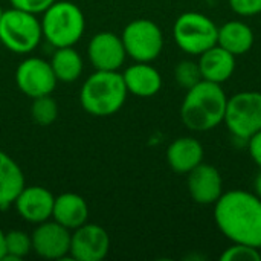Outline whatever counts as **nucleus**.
<instances>
[{"instance_id": "obj_13", "label": "nucleus", "mask_w": 261, "mask_h": 261, "mask_svg": "<svg viewBox=\"0 0 261 261\" xmlns=\"http://www.w3.org/2000/svg\"><path fill=\"white\" fill-rule=\"evenodd\" d=\"M54 200L55 196L47 188L40 185H24L14 200V208L24 222L38 225L52 219Z\"/></svg>"}, {"instance_id": "obj_10", "label": "nucleus", "mask_w": 261, "mask_h": 261, "mask_svg": "<svg viewBox=\"0 0 261 261\" xmlns=\"http://www.w3.org/2000/svg\"><path fill=\"white\" fill-rule=\"evenodd\" d=\"M110 251L107 231L95 223H84L72 231L69 255L76 261H101Z\"/></svg>"}, {"instance_id": "obj_31", "label": "nucleus", "mask_w": 261, "mask_h": 261, "mask_svg": "<svg viewBox=\"0 0 261 261\" xmlns=\"http://www.w3.org/2000/svg\"><path fill=\"white\" fill-rule=\"evenodd\" d=\"M2 15H3V9H2V6H0V18H2Z\"/></svg>"}, {"instance_id": "obj_20", "label": "nucleus", "mask_w": 261, "mask_h": 261, "mask_svg": "<svg viewBox=\"0 0 261 261\" xmlns=\"http://www.w3.org/2000/svg\"><path fill=\"white\" fill-rule=\"evenodd\" d=\"M217 44L239 57L251 50L254 46V32L245 21L231 20L219 28Z\"/></svg>"}, {"instance_id": "obj_2", "label": "nucleus", "mask_w": 261, "mask_h": 261, "mask_svg": "<svg viewBox=\"0 0 261 261\" xmlns=\"http://www.w3.org/2000/svg\"><path fill=\"white\" fill-rule=\"evenodd\" d=\"M226 104L222 84L202 80L187 90L180 107L182 122L193 132H210L223 122Z\"/></svg>"}, {"instance_id": "obj_1", "label": "nucleus", "mask_w": 261, "mask_h": 261, "mask_svg": "<svg viewBox=\"0 0 261 261\" xmlns=\"http://www.w3.org/2000/svg\"><path fill=\"white\" fill-rule=\"evenodd\" d=\"M214 220L232 243L261 248V199L257 194L232 190L214 203Z\"/></svg>"}, {"instance_id": "obj_8", "label": "nucleus", "mask_w": 261, "mask_h": 261, "mask_svg": "<svg viewBox=\"0 0 261 261\" xmlns=\"http://www.w3.org/2000/svg\"><path fill=\"white\" fill-rule=\"evenodd\" d=\"M121 40L127 57L139 63L154 61L164 49V34L161 28L148 18L130 21L124 28Z\"/></svg>"}, {"instance_id": "obj_3", "label": "nucleus", "mask_w": 261, "mask_h": 261, "mask_svg": "<svg viewBox=\"0 0 261 261\" xmlns=\"http://www.w3.org/2000/svg\"><path fill=\"white\" fill-rule=\"evenodd\" d=\"M127 87L118 70H95L80 90V104L92 116L106 118L119 112L127 99Z\"/></svg>"}, {"instance_id": "obj_14", "label": "nucleus", "mask_w": 261, "mask_h": 261, "mask_svg": "<svg viewBox=\"0 0 261 261\" xmlns=\"http://www.w3.org/2000/svg\"><path fill=\"white\" fill-rule=\"evenodd\" d=\"M188 191L196 203H216L223 194V182L219 170L203 162L199 164L188 173Z\"/></svg>"}, {"instance_id": "obj_27", "label": "nucleus", "mask_w": 261, "mask_h": 261, "mask_svg": "<svg viewBox=\"0 0 261 261\" xmlns=\"http://www.w3.org/2000/svg\"><path fill=\"white\" fill-rule=\"evenodd\" d=\"M229 6L239 15L251 17L261 12V0H229Z\"/></svg>"}, {"instance_id": "obj_28", "label": "nucleus", "mask_w": 261, "mask_h": 261, "mask_svg": "<svg viewBox=\"0 0 261 261\" xmlns=\"http://www.w3.org/2000/svg\"><path fill=\"white\" fill-rule=\"evenodd\" d=\"M248 141H249V154L261 170V130L254 136H251Z\"/></svg>"}, {"instance_id": "obj_25", "label": "nucleus", "mask_w": 261, "mask_h": 261, "mask_svg": "<svg viewBox=\"0 0 261 261\" xmlns=\"http://www.w3.org/2000/svg\"><path fill=\"white\" fill-rule=\"evenodd\" d=\"M222 261H261L260 248L243 245V243H232V246L226 248L222 255Z\"/></svg>"}, {"instance_id": "obj_29", "label": "nucleus", "mask_w": 261, "mask_h": 261, "mask_svg": "<svg viewBox=\"0 0 261 261\" xmlns=\"http://www.w3.org/2000/svg\"><path fill=\"white\" fill-rule=\"evenodd\" d=\"M5 257V232L0 229V260Z\"/></svg>"}, {"instance_id": "obj_26", "label": "nucleus", "mask_w": 261, "mask_h": 261, "mask_svg": "<svg viewBox=\"0 0 261 261\" xmlns=\"http://www.w3.org/2000/svg\"><path fill=\"white\" fill-rule=\"evenodd\" d=\"M54 2L57 0H9L12 8H18L23 11H28L31 14H43Z\"/></svg>"}, {"instance_id": "obj_30", "label": "nucleus", "mask_w": 261, "mask_h": 261, "mask_svg": "<svg viewBox=\"0 0 261 261\" xmlns=\"http://www.w3.org/2000/svg\"><path fill=\"white\" fill-rule=\"evenodd\" d=\"M255 193H257V196L261 199V171L257 174V177H255Z\"/></svg>"}, {"instance_id": "obj_5", "label": "nucleus", "mask_w": 261, "mask_h": 261, "mask_svg": "<svg viewBox=\"0 0 261 261\" xmlns=\"http://www.w3.org/2000/svg\"><path fill=\"white\" fill-rule=\"evenodd\" d=\"M43 38L41 21L35 14L11 8L0 18V41L14 54H31Z\"/></svg>"}, {"instance_id": "obj_12", "label": "nucleus", "mask_w": 261, "mask_h": 261, "mask_svg": "<svg viewBox=\"0 0 261 261\" xmlns=\"http://www.w3.org/2000/svg\"><path fill=\"white\" fill-rule=\"evenodd\" d=\"M87 57L95 70H119L127 58V52L119 35L104 31L90 38Z\"/></svg>"}, {"instance_id": "obj_7", "label": "nucleus", "mask_w": 261, "mask_h": 261, "mask_svg": "<svg viewBox=\"0 0 261 261\" xmlns=\"http://www.w3.org/2000/svg\"><path fill=\"white\" fill-rule=\"evenodd\" d=\"M237 139H249L261 130V92L245 90L228 98L225 119Z\"/></svg>"}, {"instance_id": "obj_16", "label": "nucleus", "mask_w": 261, "mask_h": 261, "mask_svg": "<svg viewBox=\"0 0 261 261\" xmlns=\"http://www.w3.org/2000/svg\"><path fill=\"white\" fill-rule=\"evenodd\" d=\"M197 64L203 80L222 84L228 81L236 70V55L216 44L200 54Z\"/></svg>"}, {"instance_id": "obj_23", "label": "nucleus", "mask_w": 261, "mask_h": 261, "mask_svg": "<svg viewBox=\"0 0 261 261\" xmlns=\"http://www.w3.org/2000/svg\"><path fill=\"white\" fill-rule=\"evenodd\" d=\"M31 118L35 124L46 127L55 122L58 118V104L52 95H44L32 99L31 104Z\"/></svg>"}, {"instance_id": "obj_11", "label": "nucleus", "mask_w": 261, "mask_h": 261, "mask_svg": "<svg viewBox=\"0 0 261 261\" xmlns=\"http://www.w3.org/2000/svg\"><path fill=\"white\" fill-rule=\"evenodd\" d=\"M70 237L72 231L55 220H46L31 234L32 251L44 260H61L69 255Z\"/></svg>"}, {"instance_id": "obj_32", "label": "nucleus", "mask_w": 261, "mask_h": 261, "mask_svg": "<svg viewBox=\"0 0 261 261\" xmlns=\"http://www.w3.org/2000/svg\"><path fill=\"white\" fill-rule=\"evenodd\" d=\"M260 252H261V248H260Z\"/></svg>"}, {"instance_id": "obj_17", "label": "nucleus", "mask_w": 261, "mask_h": 261, "mask_svg": "<svg viewBox=\"0 0 261 261\" xmlns=\"http://www.w3.org/2000/svg\"><path fill=\"white\" fill-rule=\"evenodd\" d=\"M52 220L63 225L69 231L80 228L89 220V206L83 196L76 193H63L55 197Z\"/></svg>"}, {"instance_id": "obj_19", "label": "nucleus", "mask_w": 261, "mask_h": 261, "mask_svg": "<svg viewBox=\"0 0 261 261\" xmlns=\"http://www.w3.org/2000/svg\"><path fill=\"white\" fill-rule=\"evenodd\" d=\"M24 185V174L20 165L8 153L0 150V210L5 211L12 206Z\"/></svg>"}, {"instance_id": "obj_6", "label": "nucleus", "mask_w": 261, "mask_h": 261, "mask_svg": "<svg viewBox=\"0 0 261 261\" xmlns=\"http://www.w3.org/2000/svg\"><path fill=\"white\" fill-rule=\"evenodd\" d=\"M219 26L202 12H184L173 26L176 44L187 54L200 55L217 44Z\"/></svg>"}, {"instance_id": "obj_21", "label": "nucleus", "mask_w": 261, "mask_h": 261, "mask_svg": "<svg viewBox=\"0 0 261 261\" xmlns=\"http://www.w3.org/2000/svg\"><path fill=\"white\" fill-rule=\"evenodd\" d=\"M49 63L57 80L66 84L76 81L84 70L83 57L73 46L55 47Z\"/></svg>"}, {"instance_id": "obj_15", "label": "nucleus", "mask_w": 261, "mask_h": 261, "mask_svg": "<svg viewBox=\"0 0 261 261\" xmlns=\"http://www.w3.org/2000/svg\"><path fill=\"white\" fill-rule=\"evenodd\" d=\"M122 78L127 92L139 98L154 96L162 87V76L159 70L150 63L136 61L124 70Z\"/></svg>"}, {"instance_id": "obj_22", "label": "nucleus", "mask_w": 261, "mask_h": 261, "mask_svg": "<svg viewBox=\"0 0 261 261\" xmlns=\"http://www.w3.org/2000/svg\"><path fill=\"white\" fill-rule=\"evenodd\" d=\"M32 251V239L20 229L5 232V257L3 260L20 261Z\"/></svg>"}, {"instance_id": "obj_18", "label": "nucleus", "mask_w": 261, "mask_h": 261, "mask_svg": "<svg viewBox=\"0 0 261 261\" xmlns=\"http://www.w3.org/2000/svg\"><path fill=\"white\" fill-rule=\"evenodd\" d=\"M167 162L173 171L188 174L193 168L203 162V145L196 138H177L167 150Z\"/></svg>"}, {"instance_id": "obj_4", "label": "nucleus", "mask_w": 261, "mask_h": 261, "mask_svg": "<svg viewBox=\"0 0 261 261\" xmlns=\"http://www.w3.org/2000/svg\"><path fill=\"white\" fill-rule=\"evenodd\" d=\"M41 15L43 38L54 47L75 46L81 40L86 29V17L73 2L57 0Z\"/></svg>"}, {"instance_id": "obj_9", "label": "nucleus", "mask_w": 261, "mask_h": 261, "mask_svg": "<svg viewBox=\"0 0 261 261\" xmlns=\"http://www.w3.org/2000/svg\"><path fill=\"white\" fill-rule=\"evenodd\" d=\"M57 83L58 80L50 63L40 57H28L17 66L15 84L18 90L31 99L52 95Z\"/></svg>"}, {"instance_id": "obj_24", "label": "nucleus", "mask_w": 261, "mask_h": 261, "mask_svg": "<svg viewBox=\"0 0 261 261\" xmlns=\"http://www.w3.org/2000/svg\"><path fill=\"white\" fill-rule=\"evenodd\" d=\"M174 78H176L177 84L180 87L187 89V90L194 87L197 83H200L203 80L202 73H200V69H199V64L191 61V60H184V61L176 64Z\"/></svg>"}]
</instances>
